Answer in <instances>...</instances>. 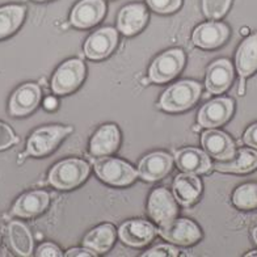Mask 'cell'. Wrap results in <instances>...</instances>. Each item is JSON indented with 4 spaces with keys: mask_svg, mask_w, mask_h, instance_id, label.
I'll return each instance as SVG.
<instances>
[{
    "mask_svg": "<svg viewBox=\"0 0 257 257\" xmlns=\"http://www.w3.org/2000/svg\"><path fill=\"white\" fill-rule=\"evenodd\" d=\"M201 95V85L183 80L171 85L160 98V108L167 112H183L196 104Z\"/></svg>",
    "mask_w": 257,
    "mask_h": 257,
    "instance_id": "1",
    "label": "cell"
},
{
    "mask_svg": "<svg viewBox=\"0 0 257 257\" xmlns=\"http://www.w3.org/2000/svg\"><path fill=\"white\" fill-rule=\"evenodd\" d=\"M89 173V167L80 159H67L58 163L49 173V183L57 189L70 190L80 185Z\"/></svg>",
    "mask_w": 257,
    "mask_h": 257,
    "instance_id": "2",
    "label": "cell"
},
{
    "mask_svg": "<svg viewBox=\"0 0 257 257\" xmlns=\"http://www.w3.org/2000/svg\"><path fill=\"white\" fill-rule=\"evenodd\" d=\"M71 132V127H64V126H45V127L38 128L28 141L25 156L48 155L61 143L62 139Z\"/></svg>",
    "mask_w": 257,
    "mask_h": 257,
    "instance_id": "3",
    "label": "cell"
},
{
    "mask_svg": "<svg viewBox=\"0 0 257 257\" xmlns=\"http://www.w3.org/2000/svg\"><path fill=\"white\" fill-rule=\"evenodd\" d=\"M95 172L102 181L115 186L132 184L138 175L130 164L114 158H102L97 160L95 163Z\"/></svg>",
    "mask_w": 257,
    "mask_h": 257,
    "instance_id": "4",
    "label": "cell"
},
{
    "mask_svg": "<svg viewBox=\"0 0 257 257\" xmlns=\"http://www.w3.org/2000/svg\"><path fill=\"white\" fill-rule=\"evenodd\" d=\"M185 63V55L179 49H172L156 58L150 67V80L154 83H167L179 75Z\"/></svg>",
    "mask_w": 257,
    "mask_h": 257,
    "instance_id": "5",
    "label": "cell"
},
{
    "mask_svg": "<svg viewBox=\"0 0 257 257\" xmlns=\"http://www.w3.org/2000/svg\"><path fill=\"white\" fill-rule=\"evenodd\" d=\"M84 63L79 59H70L64 62L55 71L51 81V88L57 95H66L75 91L84 79Z\"/></svg>",
    "mask_w": 257,
    "mask_h": 257,
    "instance_id": "6",
    "label": "cell"
},
{
    "mask_svg": "<svg viewBox=\"0 0 257 257\" xmlns=\"http://www.w3.org/2000/svg\"><path fill=\"white\" fill-rule=\"evenodd\" d=\"M160 236L179 245H190L201 239V231L189 219H173L159 228Z\"/></svg>",
    "mask_w": 257,
    "mask_h": 257,
    "instance_id": "7",
    "label": "cell"
},
{
    "mask_svg": "<svg viewBox=\"0 0 257 257\" xmlns=\"http://www.w3.org/2000/svg\"><path fill=\"white\" fill-rule=\"evenodd\" d=\"M233 112V101L228 97L214 98L198 112V123L202 127H217L226 123Z\"/></svg>",
    "mask_w": 257,
    "mask_h": 257,
    "instance_id": "8",
    "label": "cell"
},
{
    "mask_svg": "<svg viewBox=\"0 0 257 257\" xmlns=\"http://www.w3.org/2000/svg\"><path fill=\"white\" fill-rule=\"evenodd\" d=\"M149 214L153 220L160 226L175 219L177 206L171 192L166 188H158L154 190L149 200Z\"/></svg>",
    "mask_w": 257,
    "mask_h": 257,
    "instance_id": "9",
    "label": "cell"
},
{
    "mask_svg": "<svg viewBox=\"0 0 257 257\" xmlns=\"http://www.w3.org/2000/svg\"><path fill=\"white\" fill-rule=\"evenodd\" d=\"M118 34L113 28H101L91 34L84 44V53L89 59H102L108 57L117 46Z\"/></svg>",
    "mask_w": 257,
    "mask_h": 257,
    "instance_id": "10",
    "label": "cell"
},
{
    "mask_svg": "<svg viewBox=\"0 0 257 257\" xmlns=\"http://www.w3.org/2000/svg\"><path fill=\"white\" fill-rule=\"evenodd\" d=\"M104 15L105 3L102 0H81L72 10L70 20L74 27L85 29L100 23Z\"/></svg>",
    "mask_w": 257,
    "mask_h": 257,
    "instance_id": "11",
    "label": "cell"
},
{
    "mask_svg": "<svg viewBox=\"0 0 257 257\" xmlns=\"http://www.w3.org/2000/svg\"><path fill=\"white\" fill-rule=\"evenodd\" d=\"M201 143L211 158L218 160H230L235 155V143L226 133L209 130L201 137Z\"/></svg>",
    "mask_w": 257,
    "mask_h": 257,
    "instance_id": "12",
    "label": "cell"
},
{
    "mask_svg": "<svg viewBox=\"0 0 257 257\" xmlns=\"http://www.w3.org/2000/svg\"><path fill=\"white\" fill-rule=\"evenodd\" d=\"M155 227L142 219L128 220L119 227L118 235L121 240L132 247H143L155 236Z\"/></svg>",
    "mask_w": 257,
    "mask_h": 257,
    "instance_id": "13",
    "label": "cell"
},
{
    "mask_svg": "<svg viewBox=\"0 0 257 257\" xmlns=\"http://www.w3.org/2000/svg\"><path fill=\"white\" fill-rule=\"evenodd\" d=\"M233 80V67L230 61L218 59L211 63L206 72V88L210 93L219 95L230 88Z\"/></svg>",
    "mask_w": 257,
    "mask_h": 257,
    "instance_id": "14",
    "label": "cell"
},
{
    "mask_svg": "<svg viewBox=\"0 0 257 257\" xmlns=\"http://www.w3.org/2000/svg\"><path fill=\"white\" fill-rule=\"evenodd\" d=\"M228 28L222 23H205L193 32V44L202 49H215L228 38Z\"/></svg>",
    "mask_w": 257,
    "mask_h": 257,
    "instance_id": "15",
    "label": "cell"
},
{
    "mask_svg": "<svg viewBox=\"0 0 257 257\" xmlns=\"http://www.w3.org/2000/svg\"><path fill=\"white\" fill-rule=\"evenodd\" d=\"M236 68L241 78L239 95H243L244 79L257 71V33L244 40L237 49Z\"/></svg>",
    "mask_w": 257,
    "mask_h": 257,
    "instance_id": "16",
    "label": "cell"
},
{
    "mask_svg": "<svg viewBox=\"0 0 257 257\" xmlns=\"http://www.w3.org/2000/svg\"><path fill=\"white\" fill-rule=\"evenodd\" d=\"M172 158L166 153H153L145 156L138 167L139 176L146 181H156L168 175L172 168Z\"/></svg>",
    "mask_w": 257,
    "mask_h": 257,
    "instance_id": "17",
    "label": "cell"
},
{
    "mask_svg": "<svg viewBox=\"0 0 257 257\" xmlns=\"http://www.w3.org/2000/svg\"><path fill=\"white\" fill-rule=\"evenodd\" d=\"M41 100L40 87L33 83H27L16 89L10 101V112L14 115H25L37 108Z\"/></svg>",
    "mask_w": 257,
    "mask_h": 257,
    "instance_id": "18",
    "label": "cell"
},
{
    "mask_svg": "<svg viewBox=\"0 0 257 257\" xmlns=\"http://www.w3.org/2000/svg\"><path fill=\"white\" fill-rule=\"evenodd\" d=\"M147 19L149 15L143 4H128L119 11L117 27L125 36H133L142 31Z\"/></svg>",
    "mask_w": 257,
    "mask_h": 257,
    "instance_id": "19",
    "label": "cell"
},
{
    "mask_svg": "<svg viewBox=\"0 0 257 257\" xmlns=\"http://www.w3.org/2000/svg\"><path fill=\"white\" fill-rule=\"evenodd\" d=\"M119 145V132L117 126L109 123L98 128L91 139L89 151L92 156H108L114 153Z\"/></svg>",
    "mask_w": 257,
    "mask_h": 257,
    "instance_id": "20",
    "label": "cell"
},
{
    "mask_svg": "<svg viewBox=\"0 0 257 257\" xmlns=\"http://www.w3.org/2000/svg\"><path fill=\"white\" fill-rule=\"evenodd\" d=\"M202 192L201 180L193 173H181L173 181V194L175 198L183 206H189L196 202Z\"/></svg>",
    "mask_w": 257,
    "mask_h": 257,
    "instance_id": "21",
    "label": "cell"
},
{
    "mask_svg": "<svg viewBox=\"0 0 257 257\" xmlns=\"http://www.w3.org/2000/svg\"><path fill=\"white\" fill-rule=\"evenodd\" d=\"M175 159H176L177 167L186 173L201 175L211 168L209 156L201 150L192 149V147L180 150L175 156Z\"/></svg>",
    "mask_w": 257,
    "mask_h": 257,
    "instance_id": "22",
    "label": "cell"
},
{
    "mask_svg": "<svg viewBox=\"0 0 257 257\" xmlns=\"http://www.w3.org/2000/svg\"><path fill=\"white\" fill-rule=\"evenodd\" d=\"M49 206V194L42 190L27 193L15 203L12 213L17 217L32 218L41 214Z\"/></svg>",
    "mask_w": 257,
    "mask_h": 257,
    "instance_id": "23",
    "label": "cell"
},
{
    "mask_svg": "<svg viewBox=\"0 0 257 257\" xmlns=\"http://www.w3.org/2000/svg\"><path fill=\"white\" fill-rule=\"evenodd\" d=\"M215 169L228 173H248L257 168V151L252 149L240 150L236 155L231 158L230 162L218 163Z\"/></svg>",
    "mask_w": 257,
    "mask_h": 257,
    "instance_id": "24",
    "label": "cell"
},
{
    "mask_svg": "<svg viewBox=\"0 0 257 257\" xmlns=\"http://www.w3.org/2000/svg\"><path fill=\"white\" fill-rule=\"evenodd\" d=\"M114 239L115 228L113 227V224H101V226L89 231V233H87L83 244H84V247L89 248L93 252L104 253L112 248Z\"/></svg>",
    "mask_w": 257,
    "mask_h": 257,
    "instance_id": "25",
    "label": "cell"
},
{
    "mask_svg": "<svg viewBox=\"0 0 257 257\" xmlns=\"http://www.w3.org/2000/svg\"><path fill=\"white\" fill-rule=\"evenodd\" d=\"M8 232H10L11 245L15 252L20 256H31L33 252V239L27 226L20 222H12L8 227Z\"/></svg>",
    "mask_w": 257,
    "mask_h": 257,
    "instance_id": "26",
    "label": "cell"
},
{
    "mask_svg": "<svg viewBox=\"0 0 257 257\" xmlns=\"http://www.w3.org/2000/svg\"><path fill=\"white\" fill-rule=\"evenodd\" d=\"M25 16V8L21 6H7L0 8V38L8 37L16 32Z\"/></svg>",
    "mask_w": 257,
    "mask_h": 257,
    "instance_id": "27",
    "label": "cell"
},
{
    "mask_svg": "<svg viewBox=\"0 0 257 257\" xmlns=\"http://www.w3.org/2000/svg\"><path fill=\"white\" fill-rule=\"evenodd\" d=\"M233 205L240 210L257 207V184H244L239 186L232 196Z\"/></svg>",
    "mask_w": 257,
    "mask_h": 257,
    "instance_id": "28",
    "label": "cell"
},
{
    "mask_svg": "<svg viewBox=\"0 0 257 257\" xmlns=\"http://www.w3.org/2000/svg\"><path fill=\"white\" fill-rule=\"evenodd\" d=\"M232 0H202L203 14L207 19L218 20L227 14Z\"/></svg>",
    "mask_w": 257,
    "mask_h": 257,
    "instance_id": "29",
    "label": "cell"
},
{
    "mask_svg": "<svg viewBox=\"0 0 257 257\" xmlns=\"http://www.w3.org/2000/svg\"><path fill=\"white\" fill-rule=\"evenodd\" d=\"M150 8L158 14H172L181 6V0H147Z\"/></svg>",
    "mask_w": 257,
    "mask_h": 257,
    "instance_id": "30",
    "label": "cell"
},
{
    "mask_svg": "<svg viewBox=\"0 0 257 257\" xmlns=\"http://www.w3.org/2000/svg\"><path fill=\"white\" fill-rule=\"evenodd\" d=\"M180 249L172 247V245H158L147 250L143 257H159V256H179Z\"/></svg>",
    "mask_w": 257,
    "mask_h": 257,
    "instance_id": "31",
    "label": "cell"
},
{
    "mask_svg": "<svg viewBox=\"0 0 257 257\" xmlns=\"http://www.w3.org/2000/svg\"><path fill=\"white\" fill-rule=\"evenodd\" d=\"M14 142H16L14 132L11 130L10 126L0 122V150L8 149L11 145H14Z\"/></svg>",
    "mask_w": 257,
    "mask_h": 257,
    "instance_id": "32",
    "label": "cell"
},
{
    "mask_svg": "<svg viewBox=\"0 0 257 257\" xmlns=\"http://www.w3.org/2000/svg\"><path fill=\"white\" fill-rule=\"evenodd\" d=\"M36 254H37L38 257H44V256L59 257V256H62V252H61V249L57 247V245H54V244L45 243L38 247Z\"/></svg>",
    "mask_w": 257,
    "mask_h": 257,
    "instance_id": "33",
    "label": "cell"
},
{
    "mask_svg": "<svg viewBox=\"0 0 257 257\" xmlns=\"http://www.w3.org/2000/svg\"><path fill=\"white\" fill-rule=\"evenodd\" d=\"M244 143L249 147H253V149H257V123L250 126L248 128L245 134H244Z\"/></svg>",
    "mask_w": 257,
    "mask_h": 257,
    "instance_id": "34",
    "label": "cell"
},
{
    "mask_svg": "<svg viewBox=\"0 0 257 257\" xmlns=\"http://www.w3.org/2000/svg\"><path fill=\"white\" fill-rule=\"evenodd\" d=\"M67 257H76V256H81V257H95L96 256V252H93L92 249L89 248H74V249H70L66 253Z\"/></svg>",
    "mask_w": 257,
    "mask_h": 257,
    "instance_id": "35",
    "label": "cell"
},
{
    "mask_svg": "<svg viewBox=\"0 0 257 257\" xmlns=\"http://www.w3.org/2000/svg\"><path fill=\"white\" fill-rule=\"evenodd\" d=\"M45 105H46V108L48 109H55V106H57V100L53 97H48L46 98V102H45Z\"/></svg>",
    "mask_w": 257,
    "mask_h": 257,
    "instance_id": "36",
    "label": "cell"
},
{
    "mask_svg": "<svg viewBox=\"0 0 257 257\" xmlns=\"http://www.w3.org/2000/svg\"><path fill=\"white\" fill-rule=\"evenodd\" d=\"M252 237H253L254 243L257 244V227H254V230L252 231Z\"/></svg>",
    "mask_w": 257,
    "mask_h": 257,
    "instance_id": "37",
    "label": "cell"
},
{
    "mask_svg": "<svg viewBox=\"0 0 257 257\" xmlns=\"http://www.w3.org/2000/svg\"><path fill=\"white\" fill-rule=\"evenodd\" d=\"M253 256H257V250H253V252H250V253L247 254V257H253Z\"/></svg>",
    "mask_w": 257,
    "mask_h": 257,
    "instance_id": "38",
    "label": "cell"
},
{
    "mask_svg": "<svg viewBox=\"0 0 257 257\" xmlns=\"http://www.w3.org/2000/svg\"><path fill=\"white\" fill-rule=\"evenodd\" d=\"M34 2H45V0H34Z\"/></svg>",
    "mask_w": 257,
    "mask_h": 257,
    "instance_id": "39",
    "label": "cell"
}]
</instances>
